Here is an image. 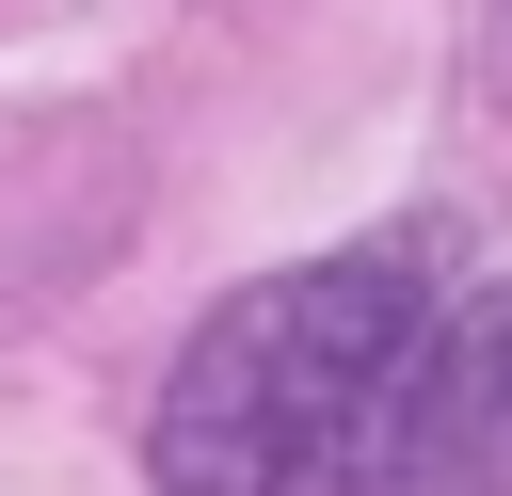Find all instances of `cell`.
<instances>
[{
    "mask_svg": "<svg viewBox=\"0 0 512 496\" xmlns=\"http://www.w3.org/2000/svg\"><path fill=\"white\" fill-rule=\"evenodd\" d=\"M416 352H432L416 240L256 272L192 320L144 464L160 496H416Z\"/></svg>",
    "mask_w": 512,
    "mask_h": 496,
    "instance_id": "obj_1",
    "label": "cell"
},
{
    "mask_svg": "<svg viewBox=\"0 0 512 496\" xmlns=\"http://www.w3.org/2000/svg\"><path fill=\"white\" fill-rule=\"evenodd\" d=\"M416 480L432 496H496L512 480V272L480 304H432V352H416Z\"/></svg>",
    "mask_w": 512,
    "mask_h": 496,
    "instance_id": "obj_2",
    "label": "cell"
}]
</instances>
